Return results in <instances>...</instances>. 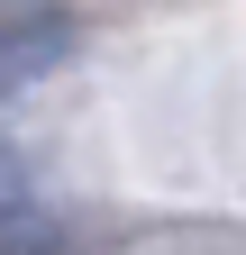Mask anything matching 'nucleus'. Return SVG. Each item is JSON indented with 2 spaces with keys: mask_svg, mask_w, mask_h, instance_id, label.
<instances>
[{
  "mask_svg": "<svg viewBox=\"0 0 246 255\" xmlns=\"http://www.w3.org/2000/svg\"><path fill=\"white\" fill-rule=\"evenodd\" d=\"M18 201H27V155L0 137V210H18Z\"/></svg>",
  "mask_w": 246,
  "mask_h": 255,
  "instance_id": "nucleus-3",
  "label": "nucleus"
},
{
  "mask_svg": "<svg viewBox=\"0 0 246 255\" xmlns=\"http://www.w3.org/2000/svg\"><path fill=\"white\" fill-rule=\"evenodd\" d=\"M0 255H64V228L18 201V210H0Z\"/></svg>",
  "mask_w": 246,
  "mask_h": 255,
  "instance_id": "nucleus-2",
  "label": "nucleus"
},
{
  "mask_svg": "<svg viewBox=\"0 0 246 255\" xmlns=\"http://www.w3.org/2000/svg\"><path fill=\"white\" fill-rule=\"evenodd\" d=\"M64 55H73V18L64 9H0V91L55 73Z\"/></svg>",
  "mask_w": 246,
  "mask_h": 255,
  "instance_id": "nucleus-1",
  "label": "nucleus"
}]
</instances>
